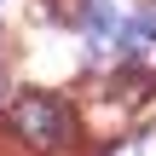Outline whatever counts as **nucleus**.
Wrapping results in <instances>:
<instances>
[{
  "label": "nucleus",
  "mask_w": 156,
  "mask_h": 156,
  "mask_svg": "<svg viewBox=\"0 0 156 156\" xmlns=\"http://www.w3.org/2000/svg\"><path fill=\"white\" fill-rule=\"evenodd\" d=\"M104 156H139V139H122L116 151H104Z\"/></svg>",
  "instance_id": "obj_5"
},
{
  "label": "nucleus",
  "mask_w": 156,
  "mask_h": 156,
  "mask_svg": "<svg viewBox=\"0 0 156 156\" xmlns=\"http://www.w3.org/2000/svg\"><path fill=\"white\" fill-rule=\"evenodd\" d=\"M46 12L64 17V23H81V17H87V0H46Z\"/></svg>",
  "instance_id": "obj_4"
},
{
  "label": "nucleus",
  "mask_w": 156,
  "mask_h": 156,
  "mask_svg": "<svg viewBox=\"0 0 156 156\" xmlns=\"http://www.w3.org/2000/svg\"><path fill=\"white\" fill-rule=\"evenodd\" d=\"M12 133L29 145V151H58L69 139V110L52 98V93H17L12 104Z\"/></svg>",
  "instance_id": "obj_1"
},
{
  "label": "nucleus",
  "mask_w": 156,
  "mask_h": 156,
  "mask_svg": "<svg viewBox=\"0 0 156 156\" xmlns=\"http://www.w3.org/2000/svg\"><path fill=\"white\" fill-rule=\"evenodd\" d=\"M87 35H93V52H110V46L122 41V12H116L110 0H93V6H87Z\"/></svg>",
  "instance_id": "obj_3"
},
{
  "label": "nucleus",
  "mask_w": 156,
  "mask_h": 156,
  "mask_svg": "<svg viewBox=\"0 0 156 156\" xmlns=\"http://www.w3.org/2000/svg\"><path fill=\"white\" fill-rule=\"evenodd\" d=\"M127 52H133L139 75L151 81V75H156V6H145V12L127 23Z\"/></svg>",
  "instance_id": "obj_2"
}]
</instances>
